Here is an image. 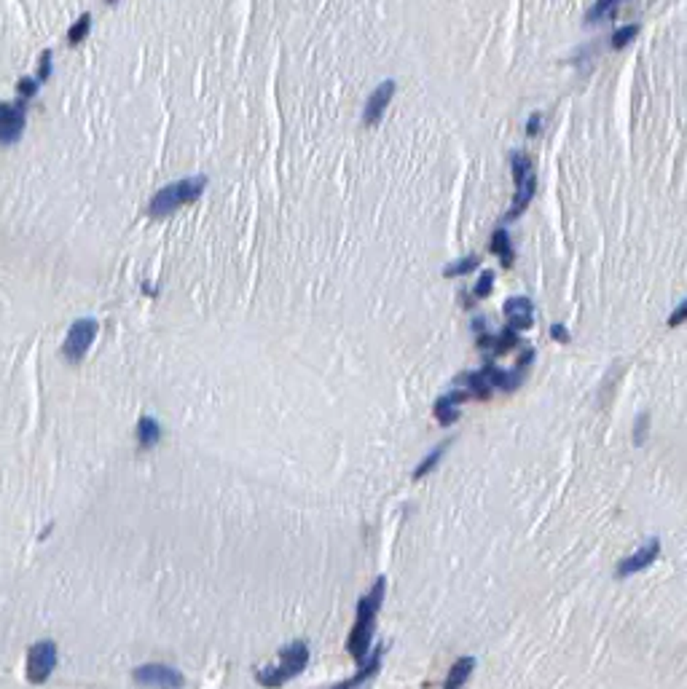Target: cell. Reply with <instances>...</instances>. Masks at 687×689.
I'll use <instances>...</instances> for the list:
<instances>
[{
  "label": "cell",
  "mask_w": 687,
  "mask_h": 689,
  "mask_svg": "<svg viewBox=\"0 0 687 689\" xmlns=\"http://www.w3.org/2000/svg\"><path fill=\"white\" fill-rule=\"evenodd\" d=\"M647 424H650V416L641 413L639 419H636V427H634V443H636V446H641V443L647 440Z\"/></svg>",
  "instance_id": "26"
},
{
  "label": "cell",
  "mask_w": 687,
  "mask_h": 689,
  "mask_svg": "<svg viewBox=\"0 0 687 689\" xmlns=\"http://www.w3.org/2000/svg\"><path fill=\"white\" fill-rule=\"evenodd\" d=\"M481 266V257L478 255H467V257H462L457 263H448L446 269H443V276H465V274H473L475 269Z\"/></svg>",
  "instance_id": "18"
},
{
  "label": "cell",
  "mask_w": 687,
  "mask_h": 689,
  "mask_svg": "<svg viewBox=\"0 0 687 689\" xmlns=\"http://www.w3.org/2000/svg\"><path fill=\"white\" fill-rule=\"evenodd\" d=\"M658 555H660V542L647 540L639 550H636V553L631 555V558L620 561V566H618V577H631V574H636V571L647 569V566L655 561Z\"/></svg>",
  "instance_id": "10"
},
{
  "label": "cell",
  "mask_w": 687,
  "mask_h": 689,
  "mask_svg": "<svg viewBox=\"0 0 687 689\" xmlns=\"http://www.w3.org/2000/svg\"><path fill=\"white\" fill-rule=\"evenodd\" d=\"M475 671V657H459L454 665H451V671L446 676V684L443 689H462L467 684V678L473 676Z\"/></svg>",
  "instance_id": "13"
},
{
  "label": "cell",
  "mask_w": 687,
  "mask_h": 689,
  "mask_svg": "<svg viewBox=\"0 0 687 689\" xmlns=\"http://www.w3.org/2000/svg\"><path fill=\"white\" fill-rule=\"evenodd\" d=\"M491 287H494V271H483V274H481V279H478L475 287H473L475 298H486V295L491 293Z\"/></svg>",
  "instance_id": "25"
},
{
  "label": "cell",
  "mask_w": 687,
  "mask_h": 689,
  "mask_svg": "<svg viewBox=\"0 0 687 689\" xmlns=\"http://www.w3.org/2000/svg\"><path fill=\"white\" fill-rule=\"evenodd\" d=\"M636 35H639V25H626V27H620V30L612 35V48H623V46L631 44Z\"/></svg>",
  "instance_id": "24"
},
{
  "label": "cell",
  "mask_w": 687,
  "mask_h": 689,
  "mask_svg": "<svg viewBox=\"0 0 687 689\" xmlns=\"http://www.w3.org/2000/svg\"><path fill=\"white\" fill-rule=\"evenodd\" d=\"M470 397H473V394L467 389H454L451 394H443L441 400L435 403V419H438V424H443V427L454 424V421L459 419L457 405L465 403V400H470Z\"/></svg>",
  "instance_id": "11"
},
{
  "label": "cell",
  "mask_w": 687,
  "mask_h": 689,
  "mask_svg": "<svg viewBox=\"0 0 687 689\" xmlns=\"http://www.w3.org/2000/svg\"><path fill=\"white\" fill-rule=\"evenodd\" d=\"M57 668V644L54 641H38L27 652V678L32 684H44Z\"/></svg>",
  "instance_id": "6"
},
{
  "label": "cell",
  "mask_w": 687,
  "mask_h": 689,
  "mask_svg": "<svg viewBox=\"0 0 687 689\" xmlns=\"http://www.w3.org/2000/svg\"><path fill=\"white\" fill-rule=\"evenodd\" d=\"M138 437H140V448H151L159 443V437H161V427H159V421L153 419V416H142L138 421Z\"/></svg>",
  "instance_id": "15"
},
{
  "label": "cell",
  "mask_w": 687,
  "mask_h": 689,
  "mask_svg": "<svg viewBox=\"0 0 687 689\" xmlns=\"http://www.w3.org/2000/svg\"><path fill=\"white\" fill-rule=\"evenodd\" d=\"M491 253L500 255V260H502L505 269H510L513 266V244H510V236H507V231L505 228H497L494 234H491Z\"/></svg>",
  "instance_id": "14"
},
{
  "label": "cell",
  "mask_w": 687,
  "mask_h": 689,
  "mask_svg": "<svg viewBox=\"0 0 687 689\" xmlns=\"http://www.w3.org/2000/svg\"><path fill=\"white\" fill-rule=\"evenodd\" d=\"M685 316H687V303H679V306H676V312L672 314V319H669V328L682 325V322H685Z\"/></svg>",
  "instance_id": "30"
},
{
  "label": "cell",
  "mask_w": 687,
  "mask_h": 689,
  "mask_svg": "<svg viewBox=\"0 0 687 689\" xmlns=\"http://www.w3.org/2000/svg\"><path fill=\"white\" fill-rule=\"evenodd\" d=\"M89 30H92V16H89V14L78 16V22L70 27V30H67V41H70L73 46L81 44V41L89 35Z\"/></svg>",
  "instance_id": "21"
},
{
  "label": "cell",
  "mask_w": 687,
  "mask_h": 689,
  "mask_svg": "<svg viewBox=\"0 0 687 689\" xmlns=\"http://www.w3.org/2000/svg\"><path fill=\"white\" fill-rule=\"evenodd\" d=\"M505 316H507V328L510 330H529L535 325V303L526 298V295H519V298H510L505 300L502 306Z\"/></svg>",
  "instance_id": "9"
},
{
  "label": "cell",
  "mask_w": 687,
  "mask_h": 689,
  "mask_svg": "<svg viewBox=\"0 0 687 689\" xmlns=\"http://www.w3.org/2000/svg\"><path fill=\"white\" fill-rule=\"evenodd\" d=\"M38 83H41V81H35V78H22V81L16 83V91H19V94H22L25 100H27V97H35V91H38Z\"/></svg>",
  "instance_id": "27"
},
{
  "label": "cell",
  "mask_w": 687,
  "mask_h": 689,
  "mask_svg": "<svg viewBox=\"0 0 687 689\" xmlns=\"http://www.w3.org/2000/svg\"><path fill=\"white\" fill-rule=\"evenodd\" d=\"M516 344H519V333L510 328H505L502 333L491 341V352H494V354H505V352H510Z\"/></svg>",
  "instance_id": "20"
},
{
  "label": "cell",
  "mask_w": 687,
  "mask_h": 689,
  "mask_svg": "<svg viewBox=\"0 0 687 689\" xmlns=\"http://www.w3.org/2000/svg\"><path fill=\"white\" fill-rule=\"evenodd\" d=\"M105 3H116V0H105Z\"/></svg>",
  "instance_id": "32"
},
{
  "label": "cell",
  "mask_w": 687,
  "mask_h": 689,
  "mask_svg": "<svg viewBox=\"0 0 687 689\" xmlns=\"http://www.w3.org/2000/svg\"><path fill=\"white\" fill-rule=\"evenodd\" d=\"M535 191H537V178H535V175H529L526 180L516 185V199H513V207H510V212H507V220H516L521 212L532 204Z\"/></svg>",
  "instance_id": "12"
},
{
  "label": "cell",
  "mask_w": 687,
  "mask_h": 689,
  "mask_svg": "<svg viewBox=\"0 0 687 689\" xmlns=\"http://www.w3.org/2000/svg\"><path fill=\"white\" fill-rule=\"evenodd\" d=\"M25 132V105L3 102L0 105V145H11Z\"/></svg>",
  "instance_id": "8"
},
{
  "label": "cell",
  "mask_w": 687,
  "mask_h": 689,
  "mask_svg": "<svg viewBox=\"0 0 687 689\" xmlns=\"http://www.w3.org/2000/svg\"><path fill=\"white\" fill-rule=\"evenodd\" d=\"M135 684L138 687H148V689H183L185 687V676L169 665H161V662H148V665H140L135 668Z\"/></svg>",
  "instance_id": "5"
},
{
  "label": "cell",
  "mask_w": 687,
  "mask_h": 689,
  "mask_svg": "<svg viewBox=\"0 0 687 689\" xmlns=\"http://www.w3.org/2000/svg\"><path fill=\"white\" fill-rule=\"evenodd\" d=\"M48 75H51V51H44L41 67H38V81H48Z\"/></svg>",
  "instance_id": "28"
},
{
  "label": "cell",
  "mask_w": 687,
  "mask_h": 689,
  "mask_svg": "<svg viewBox=\"0 0 687 689\" xmlns=\"http://www.w3.org/2000/svg\"><path fill=\"white\" fill-rule=\"evenodd\" d=\"M459 384H465V389L470 392V394H475V397H481V400H486V397L491 394L489 381L483 378V373H481V370H478V373L462 375V378H459Z\"/></svg>",
  "instance_id": "17"
},
{
  "label": "cell",
  "mask_w": 687,
  "mask_h": 689,
  "mask_svg": "<svg viewBox=\"0 0 687 689\" xmlns=\"http://www.w3.org/2000/svg\"><path fill=\"white\" fill-rule=\"evenodd\" d=\"M448 443H451V440H446L443 446H438V448L432 450V453H429L427 459H425L422 464L416 467V472H413V478H416V480H419V478H425V475H427L429 469H435V464L441 462V456H443V453H446V448H448Z\"/></svg>",
  "instance_id": "22"
},
{
  "label": "cell",
  "mask_w": 687,
  "mask_h": 689,
  "mask_svg": "<svg viewBox=\"0 0 687 689\" xmlns=\"http://www.w3.org/2000/svg\"><path fill=\"white\" fill-rule=\"evenodd\" d=\"M510 166H513V180H516V185L532 175V159L526 153H521V150L510 153Z\"/></svg>",
  "instance_id": "19"
},
{
  "label": "cell",
  "mask_w": 687,
  "mask_h": 689,
  "mask_svg": "<svg viewBox=\"0 0 687 689\" xmlns=\"http://www.w3.org/2000/svg\"><path fill=\"white\" fill-rule=\"evenodd\" d=\"M550 335H553V341H561V344H569V333H566L564 325H553V328H550Z\"/></svg>",
  "instance_id": "31"
},
{
  "label": "cell",
  "mask_w": 687,
  "mask_h": 689,
  "mask_svg": "<svg viewBox=\"0 0 687 689\" xmlns=\"http://www.w3.org/2000/svg\"><path fill=\"white\" fill-rule=\"evenodd\" d=\"M540 129H542V113H532V116H529V123H526V135L535 137Z\"/></svg>",
  "instance_id": "29"
},
{
  "label": "cell",
  "mask_w": 687,
  "mask_h": 689,
  "mask_svg": "<svg viewBox=\"0 0 687 689\" xmlns=\"http://www.w3.org/2000/svg\"><path fill=\"white\" fill-rule=\"evenodd\" d=\"M395 91H397V83L392 78L382 81L376 89L371 91V97L366 100V107H363V123H366V126H376V123L382 121L384 110H387V105L392 102Z\"/></svg>",
  "instance_id": "7"
},
{
  "label": "cell",
  "mask_w": 687,
  "mask_h": 689,
  "mask_svg": "<svg viewBox=\"0 0 687 689\" xmlns=\"http://www.w3.org/2000/svg\"><path fill=\"white\" fill-rule=\"evenodd\" d=\"M204 188H207V178H204V175L169 182V185H164V188L151 199L148 215H151V218H167V215H172L175 210H180L183 204L196 201L199 196L204 194Z\"/></svg>",
  "instance_id": "2"
},
{
  "label": "cell",
  "mask_w": 687,
  "mask_h": 689,
  "mask_svg": "<svg viewBox=\"0 0 687 689\" xmlns=\"http://www.w3.org/2000/svg\"><path fill=\"white\" fill-rule=\"evenodd\" d=\"M384 587H387V577H379L371 593L360 598L357 603V622L349 633V641H347V649L349 655L357 662H366L368 652H371V641H373V628H376V615L382 609V598H384Z\"/></svg>",
  "instance_id": "1"
},
{
  "label": "cell",
  "mask_w": 687,
  "mask_h": 689,
  "mask_svg": "<svg viewBox=\"0 0 687 689\" xmlns=\"http://www.w3.org/2000/svg\"><path fill=\"white\" fill-rule=\"evenodd\" d=\"M379 665H382V652H373L371 660H368V665L360 671V674L352 676L349 681H341V684H336V687H331V689H354V687H360L366 678H371V676L379 671Z\"/></svg>",
  "instance_id": "16"
},
{
  "label": "cell",
  "mask_w": 687,
  "mask_h": 689,
  "mask_svg": "<svg viewBox=\"0 0 687 689\" xmlns=\"http://www.w3.org/2000/svg\"><path fill=\"white\" fill-rule=\"evenodd\" d=\"M618 3H623V0H596L594 6H591V11H588V22L594 25L599 19H604V16H610L615 11V6Z\"/></svg>",
  "instance_id": "23"
},
{
  "label": "cell",
  "mask_w": 687,
  "mask_h": 689,
  "mask_svg": "<svg viewBox=\"0 0 687 689\" xmlns=\"http://www.w3.org/2000/svg\"><path fill=\"white\" fill-rule=\"evenodd\" d=\"M97 319H89V316H84V319H76L70 330H67V338H65V344H62V354H65V360L67 362H81L86 357V352H89V346L94 344V338H97Z\"/></svg>",
  "instance_id": "4"
},
{
  "label": "cell",
  "mask_w": 687,
  "mask_h": 689,
  "mask_svg": "<svg viewBox=\"0 0 687 689\" xmlns=\"http://www.w3.org/2000/svg\"><path fill=\"white\" fill-rule=\"evenodd\" d=\"M306 665H309V646H306V641H293L291 646H285L279 652V665L263 668V671L255 674V678H258L263 687L276 689L282 687V684H288L291 678H295Z\"/></svg>",
  "instance_id": "3"
}]
</instances>
